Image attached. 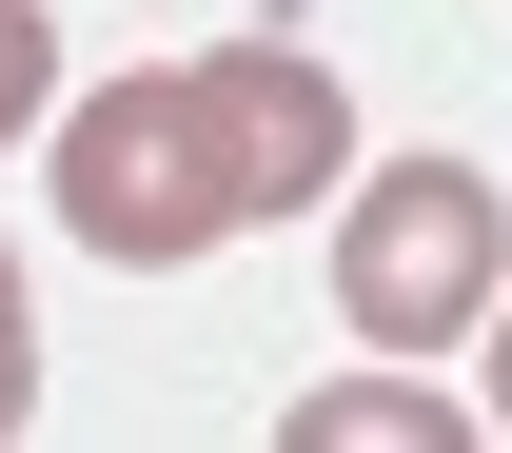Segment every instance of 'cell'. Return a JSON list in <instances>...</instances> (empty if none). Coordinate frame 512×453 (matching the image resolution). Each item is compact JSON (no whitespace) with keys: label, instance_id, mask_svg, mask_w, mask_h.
<instances>
[{"label":"cell","instance_id":"1","mask_svg":"<svg viewBox=\"0 0 512 453\" xmlns=\"http://www.w3.org/2000/svg\"><path fill=\"white\" fill-rule=\"evenodd\" d=\"M296 197H355V79L296 20L60 99V237L119 276H178L217 237H256V217H296Z\"/></svg>","mask_w":512,"mask_h":453},{"label":"cell","instance_id":"2","mask_svg":"<svg viewBox=\"0 0 512 453\" xmlns=\"http://www.w3.org/2000/svg\"><path fill=\"white\" fill-rule=\"evenodd\" d=\"M512 296V197L473 158H375V178L335 197V316L375 335V355H453V335H493Z\"/></svg>","mask_w":512,"mask_h":453},{"label":"cell","instance_id":"3","mask_svg":"<svg viewBox=\"0 0 512 453\" xmlns=\"http://www.w3.org/2000/svg\"><path fill=\"white\" fill-rule=\"evenodd\" d=\"M434 434H453L434 375H335V394H296V453H434Z\"/></svg>","mask_w":512,"mask_h":453},{"label":"cell","instance_id":"4","mask_svg":"<svg viewBox=\"0 0 512 453\" xmlns=\"http://www.w3.org/2000/svg\"><path fill=\"white\" fill-rule=\"evenodd\" d=\"M0 138H60V20L0 0Z\"/></svg>","mask_w":512,"mask_h":453},{"label":"cell","instance_id":"5","mask_svg":"<svg viewBox=\"0 0 512 453\" xmlns=\"http://www.w3.org/2000/svg\"><path fill=\"white\" fill-rule=\"evenodd\" d=\"M40 414V296H20V257H0V434Z\"/></svg>","mask_w":512,"mask_h":453},{"label":"cell","instance_id":"6","mask_svg":"<svg viewBox=\"0 0 512 453\" xmlns=\"http://www.w3.org/2000/svg\"><path fill=\"white\" fill-rule=\"evenodd\" d=\"M493 434H512V296H493Z\"/></svg>","mask_w":512,"mask_h":453}]
</instances>
